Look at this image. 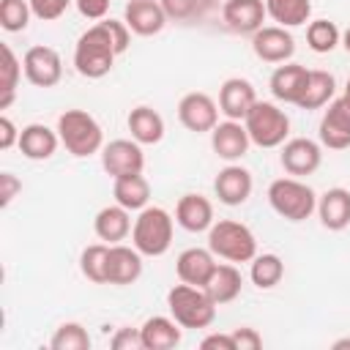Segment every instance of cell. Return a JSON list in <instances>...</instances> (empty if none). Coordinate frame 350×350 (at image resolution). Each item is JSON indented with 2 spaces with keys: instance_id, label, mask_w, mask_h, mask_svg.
<instances>
[{
  "instance_id": "6da1fadb",
  "label": "cell",
  "mask_w": 350,
  "mask_h": 350,
  "mask_svg": "<svg viewBox=\"0 0 350 350\" xmlns=\"http://www.w3.org/2000/svg\"><path fill=\"white\" fill-rule=\"evenodd\" d=\"M115 38L107 27V22H93L74 44V68L85 79H101L112 71L115 57H118Z\"/></svg>"
},
{
  "instance_id": "7a4b0ae2",
  "label": "cell",
  "mask_w": 350,
  "mask_h": 350,
  "mask_svg": "<svg viewBox=\"0 0 350 350\" xmlns=\"http://www.w3.org/2000/svg\"><path fill=\"white\" fill-rule=\"evenodd\" d=\"M57 134H60V145L74 159L96 156L104 148L101 123L90 112H85V109H66L57 118Z\"/></svg>"
},
{
  "instance_id": "3957f363",
  "label": "cell",
  "mask_w": 350,
  "mask_h": 350,
  "mask_svg": "<svg viewBox=\"0 0 350 350\" xmlns=\"http://www.w3.org/2000/svg\"><path fill=\"white\" fill-rule=\"evenodd\" d=\"M175 219L161 205H148L137 213L131 227V243L142 252V257H161L172 246Z\"/></svg>"
},
{
  "instance_id": "277c9868",
  "label": "cell",
  "mask_w": 350,
  "mask_h": 350,
  "mask_svg": "<svg viewBox=\"0 0 350 350\" xmlns=\"http://www.w3.org/2000/svg\"><path fill=\"white\" fill-rule=\"evenodd\" d=\"M167 309L180 328H211L216 320V304L197 284H175L167 293Z\"/></svg>"
},
{
  "instance_id": "5b68a950",
  "label": "cell",
  "mask_w": 350,
  "mask_h": 350,
  "mask_svg": "<svg viewBox=\"0 0 350 350\" xmlns=\"http://www.w3.org/2000/svg\"><path fill=\"white\" fill-rule=\"evenodd\" d=\"M268 202L271 208L287 219V221H304L317 211V194L309 183H304L301 178H276L268 186Z\"/></svg>"
},
{
  "instance_id": "8992f818",
  "label": "cell",
  "mask_w": 350,
  "mask_h": 350,
  "mask_svg": "<svg viewBox=\"0 0 350 350\" xmlns=\"http://www.w3.org/2000/svg\"><path fill=\"white\" fill-rule=\"evenodd\" d=\"M208 249L227 262H252L257 254V238L243 221L219 219L208 230Z\"/></svg>"
},
{
  "instance_id": "52a82bcc",
  "label": "cell",
  "mask_w": 350,
  "mask_h": 350,
  "mask_svg": "<svg viewBox=\"0 0 350 350\" xmlns=\"http://www.w3.org/2000/svg\"><path fill=\"white\" fill-rule=\"evenodd\" d=\"M243 126L249 131L252 145H257V148H282L290 137V118L273 101L257 98L254 107L246 112Z\"/></svg>"
},
{
  "instance_id": "ba28073f",
  "label": "cell",
  "mask_w": 350,
  "mask_h": 350,
  "mask_svg": "<svg viewBox=\"0 0 350 350\" xmlns=\"http://www.w3.org/2000/svg\"><path fill=\"white\" fill-rule=\"evenodd\" d=\"M25 79L36 88H55L63 79V57L46 44H36L22 55Z\"/></svg>"
},
{
  "instance_id": "9c48e42d",
  "label": "cell",
  "mask_w": 350,
  "mask_h": 350,
  "mask_svg": "<svg viewBox=\"0 0 350 350\" xmlns=\"http://www.w3.org/2000/svg\"><path fill=\"white\" fill-rule=\"evenodd\" d=\"M219 104L202 90H191L178 101V120L194 134H211L219 123Z\"/></svg>"
},
{
  "instance_id": "30bf717a",
  "label": "cell",
  "mask_w": 350,
  "mask_h": 350,
  "mask_svg": "<svg viewBox=\"0 0 350 350\" xmlns=\"http://www.w3.org/2000/svg\"><path fill=\"white\" fill-rule=\"evenodd\" d=\"M279 161L284 167L287 175L293 178H306L312 172L320 170L323 164V148L320 142L309 139V137H293L282 145V153H279Z\"/></svg>"
},
{
  "instance_id": "8fae6325",
  "label": "cell",
  "mask_w": 350,
  "mask_h": 350,
  "mask_svg": "<svg viewBox=\"0 0 350 350\" xmlns=\"http://www.w3.org/2000/svg\"><path fill=\"white\" fill-rule=\"evenodd\" d=\"M101 167L109 178L137 175L145 170V153L137 139H112L101 148Z\"/></svg>"
},
{
  "instance_id": "7c38bea8",
  "label": "cell",
  "mask_w": 350,
  "mask_h": 350,
  "mask_svg": "<svg viewBox=\"0 0 350 350\" xmlns=\"http://www.w3.org/2000/svg\"><path fill=\"white\" fill-rule=\"evenodd\" d=\"M252 52L262 63H287L295 55V38L282 25H262L252 33Z\"/></svg>"
},
{
  "instance_id": "4fadbf2b",
  "label": "cell",
  "mask_w": 350,
  "mask_h": 350,
  "mask_svg": "<svg viewBox=\"0 0 350 350\" xmlns=\"http://www.w3.org/2000/svg\"><path fill=\"white\" fill-rule=\"evenodd\" d=\"M252 189H254V178L246 167L230 161L227 167H221L213 178V194L219 197L221 205H243L249 197H252Z\"/></svg>"
},
{
  "instance_id": "5bb4252c",
  "label": "cell",
  "mask_w": 350,
  "mask_h": 350,
  "mask_svg": "<svg viewBox=\"0 0 350 350\" xmlns=\"http://www.w3.org/2000/svg\"><path fill=\"white\" fill-rule=\"evenodd\" d=\"M317 137H320V145H325L328 150L350 148V104L342 96L334 98L328 109L323 112Z\"/></svg>"
},
{
  "instance_id": "9a60e30c",
  "label": "cell",
  "mask_w": 350,
  "mask_h": 350,
  "mask_svg": "<svg viewBox=\"0 0 350 350\" xmlns=\"http://www.w3.org/2000/svg\"><path fill=\"white\" fill-rule=\"evenodd\" d=\"M249 145H252V139H249V131H246L243 120H230L227 118V120L216 123L213 131H211V148L227 164L241 161L249 153Z\"/></svg>"
},
{
  "instance_id": "2e32d148",
  "label": "cell",
  "mask_w": 350,
  "mask_h": 350,
  "mask_svg": "<svg viewBox=\"0 0 350 350\" xmlns=\"http://www.w3.org/2000/svg\"><path fill=\"white\" fill-rule=\"evenodd\" d=\"M142 276V252L131 243H109V257H107V284L126 287L134 284Z\"/></svg>"
},
{
  "instance_id": "e0dca14e",
  "label": "cell",
  "mask_w": 350,
  "mask_h": 350,
  "mask_svg": "<svg viewBox=\"0 0 350 350\" xmlns=\"http://www.w3.org/2000/svg\"><path fill=\"white\" fill-rule=\"evenodd\" d=\"M268 11H265V0H224L221 5V19L227 25V30L238 33V36H252L262 27Z\"/></svg>"
},
{
  "instance_id": "ac0fdd59",
  "label": "cell",
  "mask_w": 350,
  "mask_h": 350,
  "mask_svg": "<svg viewBox=\"0 0 350 350\" xmlns=\"http://www.w3.org/2000/svg\"><path fill=\"white\" fill-rule=\"evenodd\" d=\"M167 14L161 8L159 0H129L126 3V11H123V22L129 25V30L134 36H159L167 25Z\"/></svg>"
},
{
  "instance_id": "d6986e66",
  "label": "cell",
  "mask_w": 350,
  "mask_h": 350,
  "mask_svg": "<svg viewBox=\"0 0 350 350\" xmlns=\"http://www.w3.org/2000/svg\"><path fill=\"white\" fill-rule=\"evenodd\" d=\"M254 101H257V90L243 77H230L219 88V109L230 120H243L246 112L254 107Z\"/></svg>"
},
{
  "instance_id": "ffe728a7",
  "label": "cell",
  "mask_w": 350,
  "mask_h": 350,
  "mask_svg": "<svg viewBox=\"0 0 350 350\" xmlns=\"http://www.w3.org/2000/svg\"><path fill=\"white\" fill-rule=\"evenodd\" d=\"M306 79H309V68L301 66V63H290L287 60V63H279L273 68L268 88H271V93H273L276 101H282V104H298V98L306 90Z\"/></svg>"
},
{
  "instance_id": "44dd1931",
  "label": "cell",
  "mask_w": 350,
  "mask_h": 350,
  "mask_svg": "<svg viewBox=\"0 0 350 350\" xmlns=\"http://www.w3.org/2000/svg\"><path fill=\"white\" fill-rule=\"evenodd\" d=\"M216 254L205 246H189L178 254L175 260V271H178V279L186 282V284H197V287H205V282L211 279L213 268H216Z\"/></svg>"
},
{
  "instance_id": "7402d4cb",
  "label": "cell",
  "mask_w": 350,
  "mask_h": 350,
  "mask_svg": "<svg viewBox=\"0 0 350 350\" xmlns=\"http://www.w3.org/2000/svg\"><path fill=\"white\" fill-rule=\"evenodd\" d=\"M57 145H60L57 129H49V126H44V123H27V126L22 129V134H19V145H16V148H19L22 156L30 159V161H46V159L55 156Z\"/></svg>"
},
{
  "instance_id": "603a6c76",
  "label": "cell",
  "mask_w": 350,
  "mask_h": 350,
  "mask_svg": "<svg viewBox=\"0 0 350 350\" xmlns=\"http://www.w3.org/2000/svg\"><path fill=\"white\" fill-rule=\"evenodd\" d=\"M175 221L186 232H208L213 219V202L202 194H183L175 205Z\"/></svg>"
},
{
  "instance_id": "cb8c5ba5",
  "label": "cell",
  "mask_w": 350,
  "mask_h": 350,
  "mask_svg": "<svg viewBox=\"0 0 350 350\" xmlns=\"http://www.w3.org/2000/svg\"><path fill=\"white\" fill-rule=\"evenodd\" d=\"M317 216L320 224L331 232H342L350 224V191L342 186L325 189L317 197Z\"/></svg>"
},
{
  "instance_id": "d4e9b609",
  "label": "cell",
  "mask_w": 350,
  "mask_h": 350,
  "mask_svg": "<svg viewBox=\"0 0 350 350\" xmlns=\"http://www.w3.org/2000/svg\"><path fill=\"white\" fill-rule=\"evenodd\" d=\"M131 227H134L131 211L118 202L104 205L93 219V230H96L98 241H104V243H123L131 235Z\"/></svg>"
},
{
  "instance_id": "484cf974",
  "label": "cell",
  "mask_w": 350,
  "mask_h": 350,
  "mask_svg": "<svg viewBox=\"0 0 350 350\" xmlns=\"http://www.w3.org/2000/svg\"><path fill=\"white\" fill-rule=\"evenodd\" d=\"M139 331H142V347L145 350H172L180 345V336H183L180 325L175 323L172 314L170 317L153 314L139 325Z\"/></svg>"
},
{
  "instance_id": "4316f807",
  "label": "cell",
  "mask_w": 350,
  "mask_h": 350,
  "mask_svg": "<svg viewBox=\"0 0 350 350\" xmlns=\"http://www.w3.org/2000/svg\"><path fill=\"white\" fill-rule=\"evenodd\" d=\"M243 290V276L235 268V262H219L211 273V279L205 282V293L213 298L216 306H224L230 301H235Z\"/></svg>"
},
{
  "instance_id": "83f0119b",
  "label": "cell",
  "mask_w": 350,
  "mask_h": 350,
  "mask_svg": "<svg viewBox=\"0 0 350 350\" xmlns=\"http://www.w3.org/2000/svg\"><path fill=\"white\" fill-rule=\"evenodd\" d=\"M126 126L131 131V139H137L139 145H156L164 139V118L148 104L134 107L126 118Z\"/></svg>"
},
{
  "instance_id": "f1b7e54d",
  "label": "cell",
  "mask_w": 350,
  "mask_h": 350,
  "mask_svg": "<svg viewBox=\"0 0 350 350\" xmlns=\"http://www.w3.org/2000/svg\"><path fill=\"white\" fill-rule=\"evenodd\" d=\"M112 197L118 205H123L129 211H142L150 202V183L142 172L112 178Z\"/></svg>"
},
{
  "instance_id": "f546056e",
  "label": "cell",
  "mask_w": 350,
  "mask_h": 350,
  "mask_svg": "<svg viewBox=\"0 0 350 350\" xmlns=\"http://www.w3.org/2000/svg\"><path fill=\"white\" fill-rule=\"evenodd\" d=\"M334 93H336V79L331 71H323V68H309V79H306V90L304 96L298 98L295 107L301 109H323L334 101Z\"/></svg>"
},
{
  "instance_id": "4dcf8cb0",
  "label": "cell",
  "mask_w": 350,
  "mask_h": 350,
  "mask_svg": "<svg viewBox=\"0 0 350 350\" xmlns=\"http://www.w3.org/2000/svg\"><path fill=\"white\" fill-rule=\"evenodd\" d=\"M284 276V262L279 254L273 252H262V254H254L252 257V265H249V279L254 287L260 290H271L282 282Z\"/></svg>"
},
{
  "instance_id": "1f68e13d",
  "label": "cell",
  "mask_w": 350,
  "mask_h": 350,
  "mask_svg": "<svg viewBox=\"0 0 350 350\" xmlns=\"http://www.w3.org/2000/svg\"><path fill=\"white\" fill-rule=\"evenodd\" d=\"M268 16L282 27L306 25L312 16V0H265Z\"/></svg>"
},
{
  "instance_id": "d6a6232c",
  "label": "cell",
  "mask_w": 350,
  "mask_h": 350,
  "mask_svg": "<svg viewBox=\"0 0 350 350\" xmlns=\"http://www.w3.org/2000/svg\"><path fill=\"white\" fill-rule=\"evenodd\" d=\"M3 52V66H0V109H8L16 98V85H19V77H22V60L16 57V52L3 44L0 46Z\"/></svg>"
},
{
  "instance_id": "836d02e7",
  "label": "cell",
  "mask_w": 350,
  "mask_h": 350,
  "mask_svg": "<svg viewBox=\"0 0 350 350\" xmlns=\"http://www.w3.org/2000/svg\"><path fill=\"white\" fill-rule=\"evenodd\" d=\"M306 44L317 55H328L342 44V30L331 19H314L306 25Z\"/></svg>"
},
{
  "instance_id": "e575fe53",
  "label": "cell",
  "mask_w": 350,
  "mask_h": 350,
  "mask_svg": "<svg viewBox=\"0 0 350 350\" xmlns=\"http://www.w3.org/2000/svg\"><path fill=\"white\" fill-rule=\"evenodd\" d=\"M107 257H109V243H90L79 254V271L88 282L93 284H107Z\"/></svg>"
},
{
  "instance_id": "d590c367",
  "label": "cell",
  "mask_w": 350,
  "mask_h": 350,
  "mask_svg": "<svg viewBox=\"0 0 350 350\" xmlns=\"http://www.w3.org/2000/svg\"><path fill=\"white\" fill-rule=\"evenodd\" d=\"M52 350H88L90 347V334L82 323H60L49 339Z\"/></svg>"
},
{
  "instance_id": "8d00e7d4",
  "label": "cell",
  "mask_w": 350,
  "mask_h": 350,
  "mask_svg": "<svg viewBox=\"0 0 350 350\" xmlns=\"http://www.w3.org/2000/svg\"><path fill=\"white\" fill-rule=\"evenodd\" d=\"M33 16L30 0H0V27L5 33H22L27 30Z\"/></svg>"
},
{
  "instance_id": "74e56055",
  "label": "cell",
  "mask_w": 350,
  "mask_h": 350,
  "mask_svg": "<svg viewBox=\"0 0 350 350\" xmlns=\"http://www.w3.org/2000/svg\"><path fill=\"white\" fill-rule=\"evenodd\" d=\"M71 3H74V0H30V8H33V16H36V19H41V22H55V19H60V16L68 11Z\"/></svg>"
},
{
  "instance_id": "f35d334b",
  "label": "cell",
  "mask_w": 350,
  "mask_h": 350,
  "mask_svg": "<svg viewBox=\"0 0 350 350\" xmlns=\"http://www.w3.org/2000/svg\"><path fill=\"white\" fill-rule=\"evenodd\" d=\"M159 3H161L164 14H167L170 19L183 22V19H191V16L200 14V3H202V0H159Z\"/></svg>"
},
{
  "instance_id": "ab89813d",
  "label": "cell",
  "mask_w": 350,
  "mask_h": 350,
  "mask_svg": "<svg viewBox=\"0 0 350 350\" xmlns=\"http://www.w3.org/2000/svg\"><path fill=\"white\" fill-rule=\"evenodd\" d=\"M112 350H145L142 347V331L139 328H131V325H123L112 334L109 339Z\"/></svg>"
},
{
  "instance_id": "60d3db41",
  "label": "cell",
  "mask_w": 350,
  "mask_h": 350,
  "mask_svg": "<svg viewBox=\"0 0 350 350\" xmlns=\"http://www.w3.org/2000/svg\"><path fill=\"white\" fill-rule=\"evenodd\" d=\"M230 334L235 339V350H260L262 347V336H260L257 328L241 325V328H232Z\"/></svg>"
},
{
  "instance_id": "b9f144b4",
  "label": "cell",
  "mask_w": 350,
  "mask_h": 350,
  "mask_svg": "<svg viewBox=\"0 0 350 350\" xmlns=\"http://www.w3.org/2000/svg\"><path fill=\"white\" fill-rule=\"evenodd\" d=\"M109 3H112V0H74L77 11H79L85 19H90V22H101V19H107V14H109Z\"/></svg>"
},
{
  "instance_id": "7bdbcfd3",
  "label": "cell",
  "mask_w": 350,
  "mask_h": 350,
  "mask_svg": "<svg viewBox=\"0 0 350 350\" xmlns=\"http://www.w3.org/2000/svg\"><path fill=\"white\" fill-rule=\"evenodd\" d=\"M19 191H22V180L14 172H0V205L8 208Z\"/></svg>"
},
{
  "instance_id": "ee69618b",
  "label": "cell",
  "mask_w": 350,
  "mask_h": 350,
  "mask_svg": "<svg viewBox=\"0 0 350 350\" xmlns=\"http://www.w3.org/2000/svg\"><path fill=\"white\" fill-rule=\"evenodd\" d=\"M19 134L22 129H16V123L8 115H3L0 118V150H11L14 145H19Z\"/></svg>"
},
{
  "instance_id": "f6af8a7d",
  "label": "cell",
  "mask_w": 350,
  "mask_h": 350,
  "mask_svg": "<svg viewBox=\"0 0 350 350\" xmlns=\"http://www.w3.org/2000/svg\"><path fill=\"white\" fill-rule=\"evenodd\" d=\"M200 347H202V350H235V339H232V334H219V331H213V334H208V336L200 342Z\"/></svg>"
},
{
  "instance_id": "bcb514c9",
  "label": "cell",
  "mask_w": 350,
  "mask_h": 350,
  "mask_svg": "<svg viewBox=\"0 0 350 350\" xmlns=\"http://www.w3.org/2000/svg\"><path fill=\"white\" fill-rule=\"evenodd\" d=\"M342 46H345V52L350 55V27H347V30L342 33Z\"/></svg>"
},
{
  "instance_id": "7dc6e473",
  "label": "cell",
  "mask_w": 350,
  "mask_h": 350,
  "mask_svg": "<svg viewBox=\"0 0 350 350\" xmlns=\"http://www.w3.org/2000/svg\"><path fill=\"white\" fill-rule=\"evenodd\" d=\"M345 347H350V339H336L334 342V350H345Z\"/></svg>"
},
{
  "instance_id": "c3c4849f",
  "label": "cell",
  "mask_w": 350,
  "mask_h": 350,
  "mask_svg": "<svg viewBox=\"0 0 350 350\" xmlns=\"http://www.w3.org/2000/svg\"><path fill=\"white\" fill-rule=\"evenodd\" d=\"M342 98L350 104V77H347V82H345V93H342Z\"/></svg>"
}]
</instances>
